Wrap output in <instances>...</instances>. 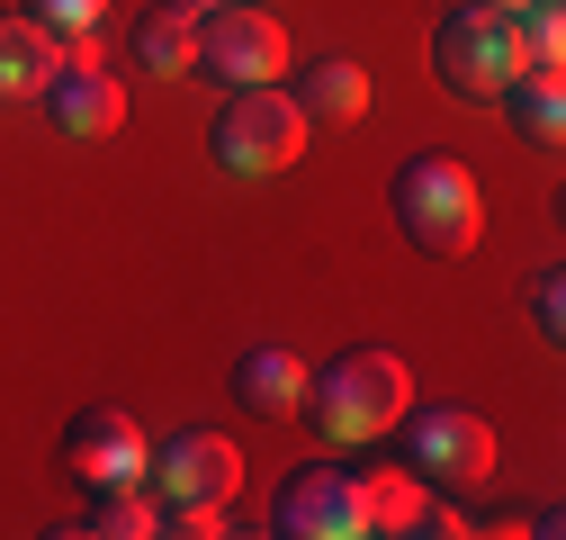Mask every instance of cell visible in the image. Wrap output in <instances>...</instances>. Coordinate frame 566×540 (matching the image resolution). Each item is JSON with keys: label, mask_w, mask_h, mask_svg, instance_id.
<instances>
[{"label": "cell", "mask_w": 566, "mask_h": 540, "mask_svg": "<svg viewBox=\"0 0 566 540\" xmlns=\"http://www.w3.org/2000/svg\"><path fill=\"white\" fill-rule=\"evenodd\" d=\"M405 405H413L405 361H396V352H378V343H350V352H333L324 370H306V405H297V415L315 424V442L360 450V442L396 433Z\"/></svg>", "instance_id": "cell-1"}, {"label": "cell", "mask_w": 566, "mask_h": 540, "mask_svg": "<svg viewBox=\"0 0 566 540\" xmlns=\"http://www.w3.org/2000/svg\"><path fill=\"white\" fill-rule=\"evenodd\" d=\"M387 208H396V235L413 252H432V261H468L476 235H485V198H476L459 154H405Z\"/></svg>", "instance_id": "cell-2"}, {"label": "cell", "mask_w": 566, "mask_h": 540, "mask_svg": "<svg viewBox=\"0 0 566 540\" xmlns=\"http://www.w3.org/2000/svg\"><path fill=\"white\" fill-rule=\"evenodd\" d=\"M522 63H531V54H522L513 10H494V0H441V19H432V82H441L450 100L494 108Z\"/></svg>", "instance_id": "cell-3"}, {"label": "cell", "mask_w": 566, "mask_h": 540, "mask_svg": "<svg viewBox=\"0 0 566 540\" xmlns=\"http://www.w3.org/2000/svg\"><path fill=\"white\" fill-rule=\"evenodd\" d=\"M207 154H217L226 180H279V172L306 154V117H297V100L279 91V82L234 91L217 108V126H207Z\"/></svg>", "instance_id": "cell-4"}, {"label": "cell", "mask_w": 566, "mask_h": 540, "mask_svg": "<svg viewBox=\"0 0 566 540\" xmlns=\"http://www.w3.org/2000/svg\"><path fill=\"white\" fill-rule=\"evenodd\" d=\"M396 433H405V468L422 487H441V496L494 478V424L468 415V405H405Z\"/></svg>", "instance_id": "cell-5"}, {"label": "cell", "mask_w": 566, "mask_h": 540, "mask_svg": "<svg viewBox=\"0 0 566 540\" xmlns=\"http://www.w3.org/2000/svg\"><path fill=\"white\" fill-rule=\"evenodd\" d=\"M261 531H279V540H369V487H360V468H342V459L289 468Z\"/></svg>", "instance_id": "cell-6"}, {"label": "cell", "mask_w": 566, "mask_h": 540, "mask_svg": "<svg viewBox=\"0 0 566 540\" xmlns=\"http://www.w3.org/2000/svg\"><path fill=\"white\" fill-rule=\"evenodd\" d=\"M198 73L226 91H261L289 73V28L252 0H226V10H198Z\"/></svg>", "instance_id": "cell-7"}, {"label": "cell", "mask_w": 566, "mask_h": 540, "mask_svg": "<svg viewBox=\"0 0 566 540\" xmlns=\"http://www.w3.org/2000/svg\"><path fill=\"white\" fill-rule=\"evenodd\" d=\"M145 487H154L163 513H171V505H234V496H243V450H234L226 433L189 424V433H171V442H145Z\"/></svg>", "instance_id": "cell-8"}, {"label": "cell", "mask_w": 566, "mask_h": 540, "mask_svg": "<svg viewBox=\"0 0 566 540\" xmlns=\"http://www.w3.org/2000/svg\"><path fill=\"white\" fill-rule=\"evenodd\" d=\"M36 108L54 117L63 145H99V135L126 126V91H117V73H108L91 45H63V54H54V73H45Z\"/></svg>", "instance_id": "cell-9"}, {"label": "cell", "mask_w": 566, "mask_h": 540, "mask_svg": "<svg viewBox=\"0 0 566 540\" xmlns=\"http://www.w3.org/2000/svg\"><path fill=\"white\" fill-rule=\"evenodd\" d=\"M63 468L82 487H108V478H145V433H135L126 405H82L63 424Z\"/></svg>", "instance_id": "cell-10"}, {"label": "cell", "mask_w": 566, "mask_h": 540, "mask_svg": "<svg viewBox=\"0 0 566 540\" xmlns=\"http://www.w3.org/2000/svg\"><path fill=\"white\" fill-rule=\"evenodd\" d=\"M494 108H504L513 145H531V154H557L566 145V73H557V63H522Z\"/></svg>", "instance_id": "cell-11"}, {"label": "cell", "mask_w": 566, "mask_h": 540, "mask_svg": "<svg viewBox=\"0 0 566 540\" xmlns=\"http://www.w3.org/2000/svg\"><path fill=\"white\" fill-rule=\"evenodd\" d=\"M234 405L261 424H297V405H306V361L289 343H252L234 361Z\"/></svg>", "instance_id": "cell-12"}, {"label": "cell", "mask_w": 566, "mask_h": 540, "mask_svg": "<svg viewBox=\"0 0 566 540\" xmlns=\"http://www.w3.org/2000/svg\"><path fill=\"white\" fill-rule=\"evenodd\" d=\"M378 82H369V63H350V54H306L297 63V117L306 126H350V117H369Z\"/></svg>", "instance_id": "cell-13"}, {"label": "cell", "mask_w": 566, "mask_h": 540, "mask_svg": "<svg viewBox=\"0 0 566 540\" xmlns=\"http://www.w3.org/2000/svg\"><path fill=\"white\" fill-rule=\"evenodd\" d=\"M163 505L145 478H108V487H82V513L73 522H54V531H73V540H154Z\"/></svg>", "instance_id": "cell-14"}, {"label": "cell", "mask_w": 566, "mask_h": 540, "mask_svg": "<svg viewBox=\"0 0 566 540\" xmlns=\"http://www.w3.org/2000/svg\"><path fill=\"white\" fill-rule=\"evenodd\" d=\"M126 54H135V73L180 82V73H198V19H189V10H171V0H154V10L126 28Z\"/></svg>", "instance_id": "cell-15"}, {"label": "cell", "mask_w": 566, "mask_h": 540, "mask_svg": "<svg viewBox=\"0 0 566 540\" xmlns=\"http://www.w3.org/2000/svg\"><path fill=\"white\" fill-rule=\"evenodd\" d=\"M54 37L45 28H28L19 10H0V100H36L45 91V73H54Z\"/></svg>", "instance_id": "cell-16"}, {"label": "cell", "mask_w": 566, "mask_h": 540, "mask_svg": "<svg viewBox=\"0 0 566 540\" xmlns=\"http://www.w3.org/2000/svg\"><path fill=\"white\" fill-rule=\"evenodd\" d=\"M360 487H369V531H405V540H413L432 487H422L413 468H360Z\"/></svg>", "instance_id": "cell-17"}, {"label": "cell", "mask_w": 566, "mask_h": 540, "mask_svg": "<svg viewBox=\"0 0 566 540\" xmlns=\"http://www.w3.org/2000/svg\"><path fill=\"white\" fill-rule=\"evenodd\" d=\"M19 19H28V28H45L54 45H91V37H99V19H108V0H19Z\"/></svg>", "instance_id": "cell-18"}, {"label": "cell", "mask_w": 566, "mask_h": 540, "mask_svg": "<svg viewBox=\"0 0 566 540\" xmlns=\"http://www.w3.org/2000/svg\"><path fill=\"white\" fill-rule=\"evenodd\" d=\"M513 28H522V54L531 63H566V10H557V0H522Z\"/></svg>", "instance_id": "cell-19"}, {"label": "cell", "mask_w": 566, "mask_h": 540, "mask_svg": "<svg viewBox=\"0 0 566 540\" xmlns=\"http://www.w3.org/2000/svg\"><path fill=\"white\" fill-rule=\"evenodd\" d=\"M154 531H171V540H217V531H252L234 505H171Z\"/></svg>", "instance_id": "cell-20"}, {"label": "cell", "mask_w": 566, "mask_h": 540, "mask_svg": "<svg viewBox=\"0 0 566 540\" xmlns=\"http://www.w3.org/2000/svg\"><path fill=\"white\" fill-rule=\"evenodd\" d=\"M531 324L548 333V343L566 333V270H557V261H548V270H531Z\"/></svg>", "instance_id": "cell-21"}, {"label": "cell", "mask_w": 566, "mask_h": 540, "mask_svg": "<svg viewBox=\"0 0 566 540\" xmlns=\"http://www.w3.org/2000/svg\"><path fill=\"white\" fill-rule=\"evenodd\" d=\"M171 10H189V19H198V10H226V0H171Z\"/></svg>", "instance_id": "cell-22"}, {"label": "cell", "mask_w": 566, "mask_h": 540, "mask_svg": "<svg viewBox=\"0 0 566 540\" xmlns=\"http://www.w3.org/2000/svg\"><path fill=\"white\" fill-rule=\"evenodd\" d=\"M494 10H522V0H494Z\"/></svg>", "instance_id": "cell-23"}]
</instances>
